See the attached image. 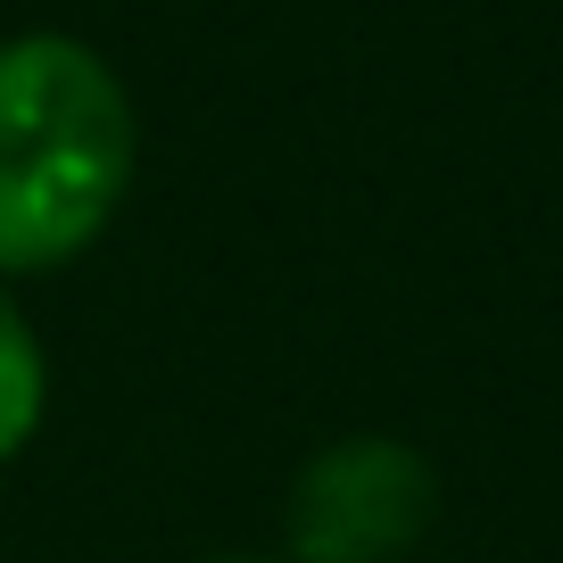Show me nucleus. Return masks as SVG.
Masks as SVG:
<instances>
[{
    "mask_svg": "<svg viewBox=\"0 0 563 563\" xmlns=\"http://www.w3.org/2000/svg\"><path fill=\"white\" fill-rule=\"evenodd\" d=\"M199 563H282V555H199Z\"/></svg>",
    "mask_w": 563,
    "mask_h": 563,
    "instance_id": "nucleus-4",
    "label": "nucleus"
},
{
    "mask_svg": "<svg viewBox=\"0 0 563 563\" xmlns=\"http://www.w3.org/2000/svg\"><path fill=\"white\" fill-rule=\"evenodd\" d=\"M42 415H51V356H42L25 307L9 299V282H0V464H18L25 448H34Z\"/></svg>",
    "mask_w": 563,
    "mask_h": 563,
    "instance_id": "nucleus-3",
    "label": "nucleus"
},
{
    "mask_svg": "<svg viewBox=\"0 0 563 563\" xmlns=\"http://www.w3.org/2000/svg\"><path fill=\"white\" fill-rule=\"evenodd\" d=\"M133 91L75 34L0 42V282L75 265L133 191Z\"/></svg>",
    "mask_w": 563,
    "mask_h": 563,
    "instance_id": "nucleus-1",
    "label": "nucleus"
},
{
    "mask_svg": "<svg viewBox=\"0 0 563 563\" xmlns=\"http://www.w3.org/2000/svg\"><path fill=\"white\" fill-rule=\"evenodd\" d=\"M440 522V473L398 431H349L282 489V563H398Z\"/></svg>",
    "mask_w": 563,
    "mask_h": 563,
    "instance_id": "nucleus-2",
    "label": "nucleus"
}]
</instances>
